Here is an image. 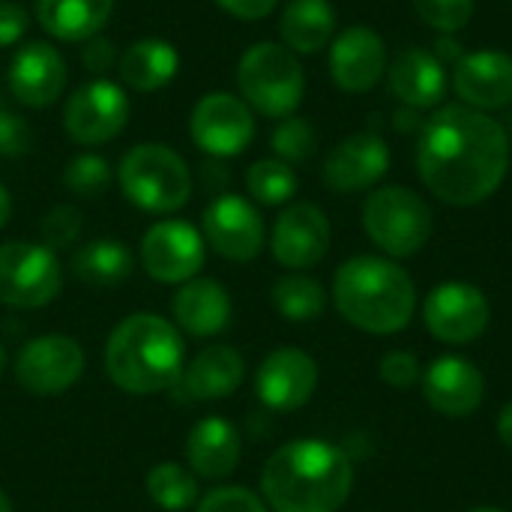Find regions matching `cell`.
<instances>
[{
	"instance_id": "cell-36",
	"label": "cell",
	"mask_w": 512,
	"mask_h": 512,
	"mask_svg": "<svg viewBox=\"0 0 512 512\" xmlns=\"http://www.w3.org/2000/svg\"><path fill=\"white\" fill-rule=\"evenodd\" d=\"M81 228H84V216H81V210L72 207V204H57V207H51V210L42 216V222H39L42 243H45L48 249H54V252H57V249L75 246L78 237H81Z\"/></svg>"
},
{
	"instance_id": "cell-18",
	"label": "cell",
	"mask_w": 512,
	"mask_h": 512,
	"mask_svg": "<svg viewBox=\"0 0 512 512\" xmlns=\"http://www.w3.org/2000/svg\"><path fill=\"white\" fill-rule=\"evenodd\" d=\"M318 363L300 348L270 351L255 372V393L261 405L273 414H291L309 405L318 390Z\"/></svg>"
},
{
	"instance_id": "cell-44",
	"label": "cell",
	"mask_w": 512,
	"mask_h": 512,
	"mask_svg": "<svg viewBox=\"0 0 512 512\" xmlns=\"http://www.w3.org/2000/svg\"><path fill=\"white\" fill-rule=\"evenodd\" d=\"M423 111H414V108H399L396 114H393V126L402 132V135H420V129H423V123H426V117H420Z\"/></svg>"
},
{
	"instance_id": "cell-43",
	"label": "cell",
	"mask_w": 512,
	"mask_h": 512,
	"mask_svg": "<svg viewBox=\"0 0 512 512\" xmlns=\"http://www.w3.org/2000/svg\"><path fill=\"white\" fill-rule=\"evenodd\" d=\"M432 54H435L444 66H450V69H453V66L465 57V48L459 45V39H456V36H450V33H438Z\"/></svg>"
},
{
	"instance_id": "cell-21",
	"label": "cell",
	"mask_w": 512,
	"mask_h": 512,
	"mask_svg": "<svg viewBox=\"0 0 512 512\" xmlns=\"http://www.w3.org/2000/svg\"><path fill=\"white\" fill-rule=\"evenodd\" d=\"M450 84L462 105L477 111H501L512 105V54L498 48L465 51L453 66Z\"/></svg>"
},
{
	"instance_id": "cell-8",
	"label": "cell",
	"mask_w": 512,
	"mask_h": 512,
	"mask_svg": "<svg viewBox=\"0 0 512 512\" xmlns=\"http://www.w3.org/2000/svg\"><path fill=\"white\" fill-rule=\"evenodd\" d=\"M63 291V267L45 243H0V303L9 309H42Z\"/></svg>"
},
{
	"instance_id": "cell-15",
	"label": "cell",
	"mask_w": 512,
	"mask_h": 512,
	"mask_svg": "<svg viewBox=\"0 0 512 512\" xmlns=\"http://www.w3.org/2000/svg\"><path fill=\"white\" fill-rule=\"evenodd\" d=\"M330 240H333V228L327 213L312 201H294L273 222L270 252L285 270L303 273L327 258Z\"/></svg>"
},
{
	"instance_id": "cell-47",
	"label": "cell",
	"mask_w": 512,
	"mask_h": 512,
	"mask_svg": "<svg viewBox=\"0 0 512 512\" xmlns=\"http://www.w3.org/2000/svg\"><path fill=\"white\" fill-rule=\"evenodd\" d=\"M0 512H12V501L3 489H0Z\"/></svg>"
},
{
	"instance_id": "cell-3",
	"label": "cell",
	"mask_w": 512,
	"mask_h": 512,
	"mask_svg": "<svg viewBox=\"0 0 512 512\" xmlns=\"http://www.w3.org/2000/svg\"><path fill=\"white\" fill-rule=\"evenodd\" d=\"M333 303L351 327L369 336H396L417 315V285L387 255H354L333 276Z\"/></svg>"
},
{
	"instance_id": "cell-42",
	"label": "cell",
	"mask_w": 512,
	"mask_h": 512,
	"mask_svg": "<svg viewBox=\"0 0 512 512\" xmlns=\"http://www.w3.org/2000/svg\"><path fill=\"white\" fill-rule=\"evenodd\" d=\"M216 3L240 21H261L279 6V0H216Z\"/></svg>"
},
{
	"instance_id": "cell-49",
	"label": "cell",
	"mask_w": 512,
	"mask_h": 512,
	"mask_svg": "<svg viewBox=\"0 0 512 512\" xmlns=\"http://www.w3.org/2000/svg\"><path fill=\"white\" fill-rule=\"evenodd\" d=\"M468 512H507V510H501V507H474V510H468Z\"/></svg>"
},
{
	"instance_id": "cell-17",
	"label": "cell",
	"mask_w": 512,
	"mask_h": 512,
	"mask_svg": "<svg viewBox=\"0 0 512 512\" xmlns=\"http://www.w3.org/2000/svg\"><path fill=\"white\" fill-rule=\"evenodd\" d=\"M390 171V144L378 129L342 138L324 159V183L336 195L372 192Z\"/></svg>"
},
{
	"instance_id": "cell-16",
	"label": "cell",
	"mask_w": 512,
	"mask_h": 512,
	"mask_svg": "<svg viewBox=\"0 0 512 512\" xmlns=\"http://www.w3.org/2000/svg\"><path fill=\"white\" fill-rule=\"evenodd\" d=\"M390 66L387 42L378 30L366 24H351L339 30L327 48V69L342 93H369Z\"/></svg>"
},
{
	"instance_id": "cell-33",
	"label": "cell",
	"mask_w": 512,
	"mask_h": 512,
	"mask_svg": "<svg viewBox=\"0 0 512 512\" xmlns=\"http://www.w3.org/2000/svg\"><path fill=\"white\" fill-rule=\"evenodd\" d=\"M270 147L276 153V159L288 162V165H303L315 156L318 150V132L306 117H282L276 123V129L270 132Z\"/></svg>"
},
{
	"instance_id": "cell-27",
	"label": "cell",
	"mask_w": 512,
	"mask_h": 512,
	"mask_svg": "<svg viewBox=\"0 0 512 512\" xmlns=\"http://www.w3.org/2000/svg\"><path fill=\"white\" fill-rule=\"evenodd\" d=\"M117 0H36L39 27L57 42H87L111 21Z\"/></svg>"
},
{
	"instance_id": "cell-45",
	"label": "cell",
	"mask_w": 512,
	"mask_h": 512,
	"mask_svg": "<svg viewBox=\"0 0 512 512\" xmlns=\"http://www.w3.org/2000/svg\"><path fill=\"white\" fill-rule=\"evenodd\" d=\"M498 438H501V444L512 453V402H507L501 408V414H498Z\"/></svg>"
},
{
	"instance_id": "cell-26",
	"label": "cell",
	"mask_w": 512,
	"mask_h": 512,
	"mask_svg": "<svg viewBox=\"0 0 512 512\" xmlns=\"http://www.w3.org/2000/svg\"><path fill=\"white\" fill-rule=\"evenodd\" d=\"M336 24L339 15L330 0H288L279 15V36L288 51L309 57L330 48Z\"/></svg>"
},
{
	"instance_id": "cell-37",
	"label": "cell",
	"mask_w": 512,
	"mask_h": 512,
	"mask_svg": "<svg viewBox=\"0 0 512 512\" xmlns=\"http://www.w3.org/2000/svg\"><path fill=\"white\" fill-rule=\"evenodd\" d=\"M378 375L387 387L393 390H411L420 384L423 378V366H420V357L411 354V351H402V348H393L381 357L378 363Z\"/></svg>"
},
{
	"instance_id": "cell-25",
	"label": "cell",
	"mask_w": 512,
	"mask_h": 512,
	"mask_svg": "<svg viewBox=\"0 0 512 512\" xmlns=\"http://www.w3.org/2000/svg\"><path fill=\"white\" fill-rule=\"evenodd\" d=\"M171 312H174L177 330H183L186 336L207 339V336L222 333L231 324L234 306L222 282L195 276L180 285V291L174 294Z\"/></svg>"
},
{
	"instance_id": "cell-34",
	"label": "cell",
	"mask_w": 512,
	"mask_h": 512,
	"mask_svg": "<svg viewBox=\"0 0 512 512\" xmlns=\"http://www.w3.org/2000/svg\"><path fill=\"white\" fill-rule=\"evenodd\" d=\"M63 186L78 198H96L111 186V165L99 153H78L63 168Z\"/></svg>"
},
{
	"instance_id": "cell-40",
	"label": "cell",
	"mask_w": 512,
	"mask_h": 512,
	"mask_svg": "<svg viewBox=\"0 0 512 512\" xmlns=\"http://www.w3.org/2000/svg\"><path fill=\"white\" fill-rule=\"evenodd\" d=\"M117 48H114V42L108 39V36H102V33H96V36H90L87 42H81V63H84V69L87 72H93L96 78H105L114 66H117Z\"/></svg>"
},
{
	"instance_id": "cell-28",
	"label": "cell",
	"mask_w": 512,
	"mask_h": 512,
	"mask_svg": "<svg viewBox=\"0 0 512 512\" xmlns=\"http://www.w3.org/2000/svg\"><path fill=\"white\" fill-rule=\"evenodd\" d=\"M120 81L135 93H156L180 72V54L168 39H138L117 60Z\"/></svg>"
},
{
	"instance_id": "cell-31",
	"label": "cell",
	"mask_w": 512,
	"mask_h": 512,
	"mask_svg": "<svg viewBox=\"0 0 512 512\" xmlns=\"http://www.w3.org/2000/svg\"><path fill=\"white\" fill-rule=\"evenodd\" d=\"M144 489L156 507L168 512H186L198 504V480L180 462H159L147 471Z\"/></svg>"
},
{
	"instance_id": "cell-10",
	"label": "cell",
	"mask_w": 512,
	"mask_h": 512,
	"mask_svg": "<svg viewBox=\"0 0 512 512\" xmlns=\"http://www.w3.org/2000/svg\"><path fill=\"white\" fill-rule=\"evenodd\" d=\"M129 123V96L111 78H93L69 93L63 105V132L81 147L114 141Z\"/></svg>"
},
{
	"instance_id": "cell-13",
	"label": "cell",
	"mask_w": 512,
	"mask_h": 512,
	"mask_svg": "<svg viewBox=\"0 0 512 512\" xmlns=\"http://www.w3.org/2000/svg\"><path fill=\"white\" fill-rule=\"evenodd\" d=\"M141 264L153 282L183 285L195 279L207 261L204 234L183 219H162L150 225L141 237Z\"/></svg>"
},
{
	"instance_id": "cell-32",
	"label": "cell",
	"mask_w": 512,
	"mask_h": 512,
	"mask_svg": "<svg viewBox=\"0 0 512 512\" xmlns=\"http://www.w3.org/2000/svg\"><path fill=\"white\" fill-rule=\"evenodd\" d=\"M297 171L282 159H258L246 171V189L261 207H285L297 195Z\"/></svg>"
},
{
	"instance_id": "cell-22",
	"label": "cell",
	"mask_w": 512,
	"mask_h": 512,
	"mask_svg": "<svg viewBox=\"0 0 512 512\" xmlns=\"http://www.w3.org/2000/svg\"><path fill=\"white\" fill-rule=\"evenodd\" d=\"M246 378V360L231 345H207L192 360H186L171 396L183 405L228 399L240 390Z\"/></svg>"
},
{
	"instance_id": "cell-48",
	"label": "cell",
	"mask_w": 512,
	"mask_h": 512,
	"mask_svg": "<svg viewBox=\"0 0 512 512\" xmlns=\"http://www.w3.org/2000/svg\"><path fill=\"white\" fill-rule=\"evenodd\" d=\"M3 372H6V348L0 345V378H3Z\"/></svg>"
},
{
	"instance_id": "cell-12",
	"label": "cell",
	"mask_w": 512,
	"mask_h": 512,
	"mask_svg": "<svg viewBox=\"0 0 512 512\" xmlns=\"http://www.w3.org/2000/svg\"><path fill=\"white\" fill-rule=\"evenodd\" d=\"M201 234L216 255L234 264L255 261L267 243L261 210L255 207V201L234 192H222L207 204L201 216Z\"/></svg>"
},
{
	"instance_id": "cell-46",
	"label": "cell",
	"mask_w": 512,
	"mask_h": 512,
	"mask_svg": "<svg viewBox=\"0 0 512 512\" xmlns=\"http://www.w3.org/2000/svg\"><path fill=\"white\" fill-rule=\"evenodd\" d=\"M9 216H12V198H9V189L0 183V228L9 222Z\"/></svg>"
},
{
	"instance_id": "cell-4",
	"label": "cell",
	"mask_w": 512,
	"mask_h": 512,
	"mask_svg": "<svg viewBox=\"0 0 512 512\" xmlns=\"http://www.w3.org/2000/svg\"><path fill=\"white\" fill-rule=\"evenodd\" d=\"M186 366V345L162 315L135 312L123 318L105 342V372L129 396L165 393L177 384Z\"/></svg>"
},
{
	"instance_id": "cell-14",
	"label": "cell",
	"mask_w": 512,
	"mask_h": 512,
	"mask_svg": "<svg viewBox=\"0 0 512 512\" xmlns=\"http://www.w3.org/2000/svg\"><path fill=\"white\" fill-rule=\"evenodd\" d=\"M189 135L213 159L240 156L255 138V111L237 93H207L189 114Z\"/></svg>"
},
{
	"instance_id": "cell-35",
	"label": "cell",
	"mask_w": 512,
	"mask_h": 512,
	"mask_svg": "<svg viewBox=\"0 0 512 512\" xmlns=\"http://www.w3.org/2000/svg\"><path fill=\"white\" fill-rule=\"evenodd\" d=\"M414 12L420 15V21L426 27H432L435 33H462L477 9V0H411Z\"/></svg>"
},
{
	"instance_id": "cell-1",
	"label": "cell",
	"mask_w": 512,
	"mask_h": 512,
	"mask_svg": "<svg viewBox=\"0 0 512 512\" xmlns=\"http://www.w3.org/2000/svg\"><path fill=\"white\" fill-rule=\"evenodd\" d=\"M510 171L504 123L462 102L438 105L417 135V174L447 207L489 201Z\"/></svg>"
},
{
	"instance_id": "cell-20",
	"label": "cell",
	"mask_w": 512,
	"mask_h": 512,
	"mask_svg": "<svg viewBox=\"0 0 512 512\" xmlns=\"http://www.w3.org/2000/svg\"><path fill=\"white\" fill-rule=\"evenodd\" d=\"M6 84H9V93L21 105L36 108V111L48 108L63 96V90L69 84L66 57L51 42H42V39L27 42L12 54Z\"/></svg>"
},
{
	"instance_id": "cell-6",
	"label": "cell",
	"mask_w": 512,
	"mask_h": 512,
	"mask_svg": "<svg viewBox=\"0 0 512 512\" xmlns=\"http://www.w3.org/2000/svg\"><path fill=\"white\" fill-rule=\"evenodd\" d=\"M363 231L387 258L405 261L426 249L435 231V216L429 201L399 183L375 186L363 201Z\"/></svg>"
},
{
	"instance_id": "cell-7",
	"label": "cell",
	"mask_w": 512,
	"mask_h": 512,
	"mask_svg": "<svg viewBox=\"0 0 512 512\" xmlns=\"http://www.w3.org/2000/svg\"><path fill=\"white\" fill-rule=\"evenodd\" d=\"M126 201L144 213H177L192 198V171L186 159L165 144H135L120 159L117 171Z\"/></svg>"
},
{
	"instance_id": "cell-39",
	"label": "cell",
	"mask_w": 512,
	"mask_h": 512,
	"mask_svg": "<svg viewBox=\"0 0 512 512\" xmlns=\"http://www.w3.org/2000/svg\"><path fill=\"white\" fill-rule=\"evenodd\" d=\"M33 144L27 120L0 99V156H24Z\"/></svg>"
},
{
	"instance_id": "cell-9",
	"label": "cell",
	"mask_w": 512,
	"mask_h": 512,
	"mask_svg": "<svg viewBox=\"0 0 512 512\" xmlns=\"http://www.w3.org/2000/svg\"><path fill=\"white\" fill-rule=\"evenodd\" d=\"M420 315L432 339L444 345H468V342H477L489 330L492 303L477 285L453 279V282L435 285L426 294Z\"/></svg>"
},
{
	"instance_id": "cell-11",
	"label": "cell",
	"mask_w": 512,
	"mask_h": 512,
	"mask_svg": "<svg viewBox=\"0 0 512 512\" xmlns=\"http://www.w3.org/2000/svg\"><path fill=\"white\" fill-rule=\"evenodd\" d=\"M84 369H87L84 348L63 333L30 339L27 345H21L12 366L18 387H24L30 396H60L72 384H78Z\"/></svg>"
},
{
	"instance_id": "cell-24",
	"label": "cell",
	"mask_w": 512,
	"mask_h": 512,
	"mask_svg": "<svg viewBox=\"0 0 512 512\" xmlns=\"http://www.w3.org/2000/svg\"><path fill=\"white\" fill-rule=\"evenodd\" d=\"M243 456L240 432L225 417H204L186 435V468L204 480H225Z\"/></svg>"
},
{
	"instance_id": "cell-23",
	"label": "cell",
	"mask_w": 512,
	"mask_h": 512,
	"mask_svg": "<svg viewBox=\"0 0 512 512\" xmlns=\"http://www.w3.org/2000/svg\"><path fill=\"white\" fill-rule=\"evenodd\" d=\"M384 78L393 99L414 111H435L450 87L447 66L429 48L420 45L402 48L396 57H390Z\"/></svg>"
},
{
	"instance_id": "cell-5",
	"label": "cell",
	"mask_w": 512,
	"mask_h": 512,
	"mask_svg": "<svg viewBox=\"0 0 512 512\" xmlns=\"http://www.w3.org/2000/svg\"><path fill=\"white\" fill-rule=\"evenodd\" d=\"M240 99L261 117L282 120L297 114L306 96V72L282 42H255L237 60Z\"/></svg>"
},
{
	"instance_id": "cell-19",
	"label": "cell",
	"mask_w": 512,
	"mask_h": 512,
	"mask_svg": "<svg viewBox=\"0 0 512 512\" xmlns=\"http://www.w3.org/2000/svg\"><path fill=\"white\" fill-rule=\"evenodd\" d=\"M420 387L429 408L447 420H465L486 402V375L477 363L459 354L435 357L423 369Z\"/></svg>"
},
{
	"instance_id": "cell-50",
	"label": "cell",
	"mask_w": 512,
	"mask_h": 512,
	"mask_svg": "<svg viewBox=\"0 0 512 512\" xmlns=\"http://www.w3.org/2000/svg\"><path fill=\"white\" fill-rule=\"evenodd\" d=\"M507 3H512V0H507Z\"/></svg>"
},
{
	"instance_id": "cell-41",
	"label": "cell",
	"mask_w": 512,
	"mask_h": 512,
	"mask_svg": "<svg viewBox=\"0 0 512 512\" xmlns=\"http://www.w3.org/2000/svg\"><path fill=\"white\" fill-rule=\"evenodd\" d=\"M27 33V9L15 0H0V48L18 45Z\"/></svg>"
},
{
	"instance_id": "cell-2",
	"label": "cell",
	"mask_w": 512,
	"mask_h": 512,
	"mask_svg": "<svg viewBox=\"0 0 512 512\" xmlns=\"http://www.w3.org/2000/svg\"><path fill=\"white\" fill-rule=\"evenodd\" d=\"M354 489V462L321 438L282 444L261 468V498L270 512H339Z\"/></svg>"
},
{
	"instance_id": "cell-29",
	"label": "cell",
	"mask_w": 512,
	"mask_h": 512,
	"mask_svg": "<svg viewBox=\"0 0 512 512\" xmlns=\"http://www.w3.org/2000/svg\"><path fill=\"white\" fill-rule=\"evenodd\" d=\"M69 267H72V276L84 285L114 288L132 276L135 258L126 249V243L102 237V240H90V243L78 246Z\"/></svg>"
},
{
	"instance_id": "cell-38",
	"label": "cell",
	"mask_w": 512,
	"mask_h": 512,
	"mask_svg": "<svg viewBox=\"0 0 512 512\" xmlns=\"http://www.w3.org/2000/svg\"><path fill=\"white\" fill-rule=\"evenodd\" d=\"M195 512H270L264 498L246 486H222L198 501Z\"/></svg>"
},
{
	"instance_id": "cell-30",
	"label": "cell",
	"mask_w": 512,
	"mask_h": 512,
	"mask_svg": "<svg viewBox=\"0 0 512 512\" xmlns=\"http://www.w3.org/2000/svg\"><path fill=\"white\" fill-rule=\"evenodd\" d=\"M273 306L282 318L294 321V324H306L324 315L327 309V291L318 279H312L309 273H285L276 279L273 291Z\"/></svg>"
}]
</instances>
